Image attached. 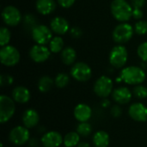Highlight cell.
Listing matches in <instances>:
<instances>
[{
  "label": "cell",
  "mask_w": 147,
  "mask_h": 147,
  "mask_svg": "<svg viewBox=\"0 0 147 147\" xmlns=\"http://www.w3.org/2000/svg\"><path fill=\"white\" fill-rule=\"evenodd\" d=\"M20 53L13 46H4L0 50L1 63L5 66H14L20 61Z\"/></svg>",
  "instance_id": "obj_4"
},
{
  "label": "cell",
  "mask_w": 147,
  "mask_h": 147,
  "mask_svg": "<svg viewBox=\"0 0 147 147\" xmlns=\"http://www.w3.org/2000/svg\"><path fill=\"white\" fill-rule=\"evenodd\" d=\"M101 105L102 108H108L109 106H110V102L108 99H103L101 102Z\"/></svg>",
  "instance_id": "obj_39"
},
{
  "label": "cell",
  "mask_w": 147,
  "mask_h": 147,
  "mask_svg": "<svg viewBox=\"0 0 147 147\" xmlns=\"http://www.w3.org/2000/svg\"><path fill=\"white\" fill-rule=\"evenodd\" d=\"M133 96V92L127 87H118L115 89L112 92V98L118 104H127L128 103Z\"/></svg>",
  "instance_id": "obj_15"
},
{
  "label": "cell",
  "mask_w": 147,
  "mask_h": 147,
  "mask_svg": "<svg viewBox=\"0 0 147 147\" xmlns=\"http://www.w3.org/2000/svg\"><path fill=\"white\" fill-rule=\"evenodd\" d=\"M77 133L81 137H88L92 133V127L89 122H80L77 127Z\"/></svg>",
  "instance_id": "obj_27"
},
{
  "label": "cell",
  "mask_w": 147,
  "mask_h": 147,
  "mask_svg": "<svg viewBox=\"0 0 147 147\" xmlns=\"http://www.w3.org/2000/svg\"><path fill=\"white\" fill-rule=\"evenodd\" d=\"M111 12L113 16L119 22H127L133 16V8L126 0H114L111 3Z\"/></svg>",
  "instance_id": "obj_2"
},
{
  "label": "cell",
  "mask_w": 147,
  "mask_h": 147,
  "mask_svg": "<svg viewBox=\"0 0 147 147\" xmlns=\"http://www.w3.org/2000/svg\"><path fill=\"white\" fill-rule=\"evenodd\" d=\"M32 37L38 45H46L53 39L52 31L46 25H37L32 29Z\"/></svg>",
  "instance_id": "obj_10"
},
{
  "label": "cell",
  "mask_w": 147,
  "mask_h": 147,
  "mask_svg": "<svg viewBox=\"0 0 147 147\" xmlns=\"http://www.w3.org/2000/svg\"><path fill=\"white\" fill-rule=\"evenodd\" d=\"M22 121L23 126L28 129H30L38 125L40 121V115L34 109H28L23 112Z\"/></svg>",
  "instance_id": "obj_17"
},
{
  "label": "cell",
  "mask_w": 147,
  "mask_h": 147,
  "mask_svg": "<svg viewBox=\"0 0 147 147\" xmlns=\"http://www.w3.org/2000/svg\"><path fill=\"white\" fill-rule=\"evenodd\" d=\"M9 40H10L9 30L5 27H2L0 29V45L2 46V47L7 46L8 43L9 42Z\"/></svg>",
  "instance_id": "obj_29"
},
{
  "label": "cell",
  "mask_w": 147,
  "mask_h": 147,
  "mask_svg": "<svg viewBox=\"0 0 147 147\" xmlns=\"http://www.w3.org/2000/svg\"><path fill=\"white\" fill-rule=\"evenodd\" d=\"M15 111L16 105L12 97L2 95L0 96V122L2 124L8 122L13 117Z\"/></svg>",
  "instance_id": "obj_3"
},
{
  "label": "cell",
  "mask_w": 147,
  "mask_h": 147,
  "mask_svg": "<svg viewBox=\"0 0 147 147\" xmlns=\"http://www.w3.org/2000/svg\"><path fill=\"white\" fill-rule=\"evenodd\" d=\"M71 33V35H72L73 37H75V38H78V37L81 36V34H82V32H81V30H80L78 28H72Z\"/></svg>",
  "instance_id": "obj_37"
},
{
  "label": "cell",
  "mask_w": 147,
  "mask_h": 147,
  "mask_svg": "<svg viewBox=\"0 0 147 147\" xmlns=\"http://www.w3.org/2000/svg\"><path fill=\"white\" fill-rule=\"evenodd\" d=\"M110 114L113 117L118 118L122 115V109L119 105H114L110 109Z\"/></svg>",
  "instance_id": "obj_33"
},
{
  "label": "cell",
  "mask_w": 147,
  "mask_h": 147,
  "mask_svg": "<svg viewBox=\"0 0 147 147\" xmlns=\"http://www.w3.org/2000/svg\"><path fill=\"white\" fill-rule=\"evenodd\" d=\"M133 94L138 99H145L147 97V88L142 84L135 85L133 89Z\"/></svg>",
  "instance_id": "obj_28"
},
{
  "label": "cell",
  "mask_w": 147,
  "mask_h": 147,
  "mask_svg": "<svg viewBox=\"0 0 147 147\" xmlns=\"http://www.w3.org/2000/svg\"><path fill=\"white\" fill-rule=\"evenodd\" d=\"M11 97L15 102L23 104L29 102L31 98V94L28 88H26L25 86L19 85L12 90Z\"/></svg>",
  "instance_id": "obj_18"
},
{
  "label": "cell",
  "mask_w": 147,
  "mask_h": 147,
  "mask_svg": "<svg viewBox=\"0 0 147 147\" xmlns=\"http://www.w3.org/2000/svg\"><path fill=\"white\" fill-rule=\"evenodd\" d=\"M13 82H14L13 77L9 74H2L0 76V85L2 87L9 86L13 84Z\"/></svg>",
  "instance_id": "obj_32"
},
{
  "label": "cell",
  "mask_w": 147,
  "mask_h": 147,
  "mask_svg": "<svg viewBox=\"0 0 147 147\" xmlns=\"http://www.w3.org/2000/svg\"><path fill=\"white\" fill-rule=\"evenodd\" d=\"M64 47V40L61 37L56 36L53 37L49 42V49L52 53H57L63 50Z\"/></svg>",
  "instance_id": "obj_25"
},
{
  "label": "cell",
  "mask_w": 147,
  "mask_h": 147,
  "mask_svg": "<svg viewBox=\"0 0 147 147\" xmlns=\"http://www.w3.org/2000/svg\"><path fill=\"white\" fill-rule=\"evenodd\" d=\"M54 80L49 76H43L38 81V90L42 93H47L53 88Z\"/></svg>",
  "instance_id": "obj_23"
},
{
  "label": "cell",
  "mask_w": 147,
  "mask_h": 147,
  "mask_svg": "<svg viewBox=\"0 0 147 147\" xmlns=\"http://www.w3.org/2000/svg\"><path fill=\"white\" fill-rule=\"evenodd\" d=\"M133 16L135 19H141L143 17V12H142L141 9L134 8V10H133Z\"/></svg>",
  "instance_id": "obj_35"
},
{
  "label": "cell",
  "mask_w": 147,
  "mask_h": 147,
  "mask_svg": "<svg viewBox=\"0 0 147 147\" xmlns=\"http://www.w3.org/2000/svg\"><path fill=\"white\" fill-rule=\"evenodd\" d=\"M127 50L123 46H116L112 48L109 53V63L115 68L123 67L127 61Z\"/></svg>",
  "instance_id": "obj_6"
},
{
  "label": "cell",
  "mask_w": 147,
  "mask_h": 147,
  "mask_svg": "<svg viewBox=\"0 0 147 147\" xmlns=\"http://www.w3.org/2000/svg\"><path fill=\"white\" fill-rule=\"evenodd\" d=\"M77 59V53L74 48L71 47H67L62 50L61 53V59L62 62L66 65H72Z\"/></svg>",
  "instance_id": "obj_22"
},
{
  "label": "cell",
  "mask_w": 147,
  "mask_h": 147,
  "mask_svg": "<svg viewBox=\"0 0 147 147\" xmlns=\"http://www.w3.org/2000/svg\"><path fill=\"white\" fill-rule=\"evenodd\" d=\"M146 3V0H132V4L134 8L141 9Z\"/></svg>",
  "instance_id": "obj_36"
},
{
  "label": "cell",
  "mask_w": 147,
  "mask_h": 147,
  "mask_svg": "<svg viewBox=\"0 0 147 147\" xmlns=\"http://www.w3.org/2000/svg\"><path fill=\"white\" fill-rule=\"evenodd\" d=\"M54 83L58 88H60V89L65 88L70 83V77L66 73L60 72L56 76V78L54 79Z\"/></svg>",
  "instance_id": "obj_26"
},
{
  "label": "cell",
  "mask_w": 147,
  "mask_h": 147,
  "mask_svg": "<svg viewBox=\"0 0 147 147\" xmlns=\"http://www.w3.org/2000/svg\"><path fill=\"white\" fill-rule=\"evenodd\" d=\"M92 142L95 147H108L109 146L110 138L107 132L101 130L94 134Z\"/></svg>",
  "instance_id": "obj_21"
},
{
  "label": "cell",
  "mask_w": 147,
  "mask_h": 147,
  "mask_svg": "<svg viewBox=\"0 0 147 147\" xmlns=\"http://www.w3.org/2000/svg\"><path fill=\"white\" fill-rule=\"evenodd\" d=\"M113 81L107 76H101L94 84L95 94L102 98H107L113 92Z\"/></svg>",
  "instance_id": "obj_5"
},
{
  "label": "cell",
  "mask_w": 147,
  "mask_h": 147,
  "mask_svg": "<svg viewBox=\"0 0 147 147\" xmlns=\"http://www.w3.org/2000/svg\"><path fill=\"white\" fill-rule=\"evenodd\" d=\"M2 17L4 23L9 26H16L22 20V15L19 9L12 5L6 6L3 9Z\"/></svg>",
  "instance_id": "obj_11"
},
{
  "label": "cell",
  "mask_w": 147,
  "mask_h": 147,
  "mask_svg": "<svg viewBox=\"0 0 147 147\" xmlns=\"http://www.w3.org/2000/svg\"><path fill=\"white\" fill-rule=\"evenodd\" d=\"M56 3L53 0H37L36 9L41 15H49L55 10Z\"/></svg>",
  "instance_id": "obj_20"
},
{
  "label": "cell",
  "mask_w": 147,
  "mask_h": 147,
  "mask_svg": "<svg viewBox=\"0 0 147 147\" xmlns=\"http://www.w3.org/2000/svg\"><path fill=\"white\" fill-rule=\"evenodd\" d=\"M134 35L133 27L127 22H123L115 27L113 31V39L116 43L124 44L130 40Z\"/></svg>",
  "instance_id": "obj_7"
},
{
  "label": "cell",
  "mask_w": 147,
  "mask_h": 147,
  "mask_svg": "<svg viewBox=\"0 0 147 147\" xmlns=\"http://www.w3.org/2000/svg\"><path fill=\"white\" fill-rule=\"evenodd\" d=\"M76 0H58L59 5L63 8H70L73 5Z\"/></svg>",
  "instance_id": "obj_34"
},
{
  "label": "cell",
  "mask_w": 147,
  "mask_h": 147,
  "mask_svg": "<svg viewBox=\"0 0 147 147\" xmlns=\"http://www.w3.org/2000/svg\"><path fill=\"white\" fill-rule=\"evenodd\" d=\"M73 115L75 119L79 122H88V121L91 118L92 109L91 108L85 103L78 104L73 110Z\"/></svg>",
  "instance_id": "obj_16"
},
{
  "label": "cell",
  "mask_w": 147,
  "mask_h": 147,
  "mask_svg": "<svg viewBox=\"0 0 147 147\" xmlns=\"http://www.w3.org/2000/svg\"><path fill=\"white\" fill-rule=\"evenodd\" d=\"M77 147H90V145L88 143V142H85V141H82V142H80Z\"/></svg>",
  "instance_id": "obj_40"
},
{
  "label": "cell",
  "mask_w": 147,
  "mask_h": 147,
  "mask_svg": "<svg viewBox=\"0 0 147 147\" xmlns=\"http://www.w3.org/2000/svg\"><path fill=\"white\" fill-rule=\"evenodd\" d=\"M40 142L43 147H60L64 138L57 131H49L42 135Z\"/></svg>",
  "instance_id": "obj_13"
},
{
  "label": "cell",
  "mask_w": 147,
  "mask_h": 147,
  "mask_svg": "<svg viewBox=\"0 0 147 147\" xmlns=\"http://www.w3.org/2000/svg\"><path fill=\"white\" fill-rule=\"evenodd\" d=\"M52 30L58 34H65L69 30V22L61 16L54 17L50 23Z\"/></svg>",
  "instance_id": "obj_19"
},
{
  "label": "cell",
  "mask_w": 147,
  "mask_h": 147,
  "mask_svg": "<svg viewBox=\"0 0 147 147\" xmlns=\"http://www.w3.org/2000/svg\"><path fill=\"white\" fill-rule=\"evenodd\" d=\"M28 145L30 147H37L39 146V142H38V140L37 139H32V140H29L28 141Z\"/></svg>",
  "instance_id": "obj_38"
},
{
  "label": "cell",
  "mask_w": 147,
  "mask_h": 147,
  "mask_svg": "<svg viewBox=\"0 0 147 147\" xmlns=\"http://www.w3.org/2000/svg\"><path fill=\"white\" fill-rule=\"evenodd\" d=\"M50 49L43 45H34L29 51L31 59L36 63H43L50 57Z\"/></svg>",
  "instance_id": "obj_14"
},
{
  "label": "cell",
  "mask_w": 147,
  "mask_h": 147,
  "mask_svg": "<svg viewBox=\"0 0 147 147\" xmlns=\"http://www.w3.org/2000/svg\"><path fill=\"white\" fill-rule=\"evenodd\" d=\"M121 78L122 82L131 84V85H139L141 84L146 80V72L145 71L138 66H127L122 69L121 71Z\"/></svg>",
  "instance_id": "obj_1"
},
{
  "label": "cell",
  "mask_w": 147,
  "mask_h": 147,
  "mask_svg": "<svg viewBox=\"0 0 147 147\" xmlns=\"http://www.w3.org/2000/svg\"><path fill=\"white\" fill-rule=\"evenodd\" d=\"M71 76L78 82H87L92 76V71L86 63L78 62L71 67Z\"/></svg>",
  "instance_id": "obj_9"
},
{
  "label": "cell",
  "mask_w": 147,
  "mask_h": 147,
  "mask_svg": "<svg viewBox=\"0 0 147 147\" xmlns=\"http://www.w3.org/2000/svg\"><path fill=\"white\" fill-rule=\"evenodd\" d=\"M134 30L138 34H147V22L146 21H139L138 22H136L135 27H134Z\"/></svg>",
  "instance_id": "obj_30"
},
{
  "label": "cell",
  "mask_w": 147,
  "mask_h": 147,
  "mask_svg": "<svg viewBox=\"0 0 147 147\" xmlns=\"http://www.w3.org/2000/svg\"><path fill=\"white\" fill-rule=\"evenodd\" d=\"M128 115L135 121L145 122L147 121V107L142 102H134L128 108Z\"/></svg>",
  "instance_id": "obj_12"
},
{
  "label": "cell",
  "mask_w": 147,
  "mask_h": 147,
  "mask_svg": "<svg viewBox=\"0 0 147 147\" xmlns=\"http://www.w3.org/2000/svg\"><path fill=\"white\" fill-rule=\"evenodd\" d=\"M139 57L145 62H147V42L140 44L137 50Z\"/></svg>",
  "instance_id": "obj_31"
},
{
  "label": "cell",
  "mask_w": 147,
  "mask_h": 147,
  "mask_svg": "<svg viewBox=\"0 0 147 147\" xmlns=\"http://www.w3.org/2000/svg\"><path fill=\"white\" fill-rule=\"evenodd\" d=\"M80 135L77 132H70L64 137V146L65 147H77L80 143Z\"/></svg>",
  "instance_id": "obj_24"
},
{
  "label": "cell",
  "mask_w": 147,
  "mask_h": 147,
  "mask_svg": "<svg viewBox=\"0 0 147 147\" xmlns=\"http://www.w3.org/2000/svg\"><path fill=\"white\" fill-rule=\"evenodd\" d=\"M30 134L24 126H16L13 127L9 134V140L15 146H23L29 141Z\"/></svg>",
  "instance_id": "obj_8"
}]
</instances>
